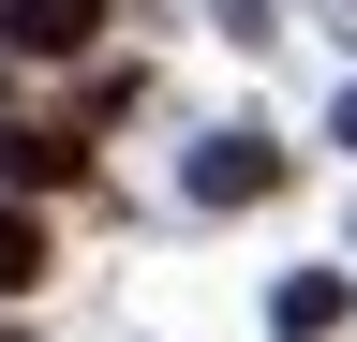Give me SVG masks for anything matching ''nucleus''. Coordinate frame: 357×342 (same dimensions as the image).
I'll use <instances>...</instances> for the list:
<instances>
[{"instance_id": "7ed1b4c3", "label": "nucleus", "mask_w": 357, "mask_h": 342, "mask_svg": "<svg viewBox=\"0 0 357 342\" xmlns=\"http://www.w3.org/2000/svg\"><path fill=\"white\" fill-rule=\"evenodd\" d=\"M283 179H298V164L268 149V134H208L194 149V208H238V194H283Z\"/></svg>"}, {"instance_id": "f03ea898", "label": "nucleus", "mask_w": 357, "mask_h": 342, "mask_svg": "<svg viewBox=\"0 0 357 342\" xmlns=\"http://www.w3.org/2000/svg\"><path fill=\"white\" fill-rule=\"evenodd\" d=\"M119 30V0H15V15H0V45L15 60H89Z\"/></svg>"}, {"instance_id": "423d86ee", "label": "nucleus", "mask_w": 357, "mask_h": 342, "mask_svg": "<svg viewBox=\"0 0 357 342\" xmlns=\"http://www.w3.org/2000/svg\"><path fill=\"white\" fill-rule=\"evenodd\" d=\"M208 15H223V30H238V45H253V30H268V0H208Z\"/></svg>"}, {"instance_id": "0eeeda50", "label": "nucleus", "mask_w": 357, "mask_h": 342, "mask_svg": "<svg viewBox=\"0 0 357 342\" xmlns=\"http://www.w3.org/2000/svg\"><path fill=\"white\" fill-rule=\"evenodd\" d=\"M328 134H342V149H357V90H342V104H328Z\"/></svg>"}, {"instance_id": "f257e3e1", "label": "nucleus", "mask_w": 357, "mask_h": 342, "mask_svg": "<svg viewBox=\"0 0 357 342\" xmlns=\"http://www.w3.org/2000/svg\"><path fill=\"white\" fill-rule=\"evenodd\" d=\"M89 179V134L75 119H15L0 104V194H75Z\"/></svg>"}, {"instance_id": "20e7f679", "label": "nucleus", "mask_w": 357, "mask_h": 342, "mask_svg": "<svg viewBox=\"0 0 357 342\" xmlns=\"http://www.w3.org/2000/svg\"><path fill=\"white\" fill-rule=\"evenodd\" d=\"M342 313H357V283H342V268H298L283 297H268V327H283V342H328Z\"/></svg>"}, {"instance_id": "6e6552de", "label": "nucleus", "mask_w": 357, "mask_h": 342, "mask_svg": "<svg viewBox=\"0 0 357 342\" xmlns=\"http://www.w3.org/2000/svg\"><path fill=\"white\" fill-rule=\"evenodd\" d=\"M328 30H342V45H357V0H328Z\"/></svg>"}, {"instance_id": "39448f33", "label": "nucleus", "mask_w": 357, "mask_h": 342, "mask_svg": "<svg viewBox=\"0 0 357 342\" xmlns=\"http://www.w3.org/2000/svg\"><path fill=\"white\" fill-rule=\"evenodd\" d=\"M60 253H45V224H30V194H0V297H30Z\"/></svg>"}]
</instances>
